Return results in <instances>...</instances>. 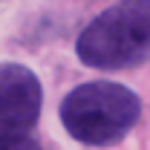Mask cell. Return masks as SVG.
Instances as JSON below:
<instances>
[{
    "instance_id": "obj_1",
    "label": "cell",
    "mask_w": 150,
    "mask_h": 150,
    "mask_svg": "<svg viewBox=\"0 0 150 150\" xmlns=\"http://www.w3.org/2000/svg\"><path fill=\"white\" fill-rule=\"evenodd\" d=\"M139 115V95L115 81H87L61 101V121L67 133L90 147L118 144L136 127Z\"/></svg>"
},
{
    "instance_id": "obj_3",
    "label": "cell",
    "mask_w": 150,
    "mask_h": 150,
    "mask_svg": "<svg viewBox=\"0 0 150 150\" xmlns=\"http://www.w3.org/2000/svg\"><path fill=\"white\" fill-rule=\"evenodd\" d=\"M40 104L38 75L20 64H0V142L26 136L40 115Z\"/></svg>"
},
{
    "instance_id": "obj_4",
    "label": "cell",
    "mask_w": 150,
    "mask_h": 150,
    "mask_svg": "<svg viewBox=\"0 0 150 150\" xmlns=\"http://www.w3.org/2000/svg\"><path fill=\"white\" fill-rule=\"evenodd\" d=\"M0 150H43L35 139L29 136H20V139H9V142H0Z\"/></svg>"
},
{
    "instance_id": "obj_2",
    "label": "cell",
    "mask_w": 150,
    "mask_h": 150,
    "mask_svg": "<svg viewBox=\"0 0 150 150\" xmlns=\"http://www.w3.org/2000/svg\"><path fill=\"white\" fill-rule=\"evenodd\" d=\"M75 55L93 69H130L150 58V0H121L78 35Z\"/></svg>"
}]
</instances>
